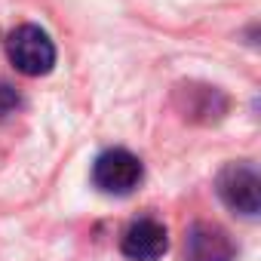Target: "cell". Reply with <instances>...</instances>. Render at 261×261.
I'll use <instances>...</instances> for the list:
<instances>
[{"instance_id":"7a4b0ae2","label":"cell","mask_w":261,"mask_h":261,"mask_svg":"<svg viewBox=\"0 0 261 261\" xmlns=\"http://www.w3.org/2000/svg\"><path fill=\"white\" fill-rule=\"evenodd\" d=\"M145 178V166L136 154H129L123 148H111V151H101L92 163V185L101 191V194H111V197H126L133 194Z\"/></svg>"},{"instance_id":"3957f363","label":"cell","mask_w":261,"mask_h":261,"mask_svg":"<svg viewBox=\"0 0 261 261\" xmlns=\"http://www.w3.org/2000/svg\"><path fill=\"white\" fill-rule=\"evenodd\" d=\"M218 197L240 215L252 218L261 209V178L252 163H227L218 172Z\"/></svg>"},{"instance_id":"277c9868","label":"cell","mask_w":261,"mask_h":261,"mask_svg":"<svg viewBox=\"0 0 261 261\" xmlns=\"http://www.w3.org/2000/svg\"><path fill=\"white\" fill-rule=\"evenodd\" d=\"M169 249V233L157 218H139L126 227L120 240V252L129 261H157Z\"/></svg>"},{"instance_id":"5b68a950","label":"cell","mask_w":261,"mask_h":261,"mask_svg":"<svg viewBox=\"0 0 261 261\" xmlns=\"http://www.w3.org/2000/svg\"><path fill=\"white\" fill-rule=\"evenodd\" d=\"M237 249L233 240L227 237V230H221L218 224H194L188 230L185 240V261H233Z\"/></svg>"},{"instance_id":"6da1fadb","label":"cell","mask_w":261,"mask_h":261,"mask_svg":"<svg viewBox=\"0 0 261 261\" xmlns=\"http://www.w3.org/2000/svg\"><path fill=\"white\" fill-rule=\"evenodd\" d=\"M7 56L25 77H43L56 65V46L49 34L37 25H22L7 37Z\"/></svg>"},{"instance_id":"8992f818","label":"cell","mask_w":261,"mask_h":261,"mask_svg":"<svg viewBox=\"0 0 261 261\" xmlns=\"http://www.w3.org/2000/svg\"><path fill=\"white\" fill-rule=\"evenodd\" d=\"M19 108H22V95L10 83H0V123H7Z\"/></svg>"}]
</instances>
